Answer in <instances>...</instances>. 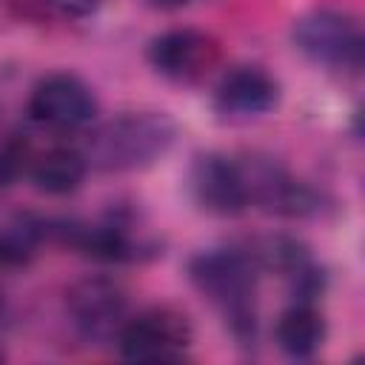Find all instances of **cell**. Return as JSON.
<instances>
[{
    "instance_id": "cell-1",
    "label": "cell",
    "mask_w": 365,
    "mask_h": 365,
    "mask_svg": "<svg viewBox=\"0 0 365 365\" xmlns=\"http://www.w3.org/2000/svg\"><path fill=\"white\" fill-rule=\"evenodd\" d=\"M177 140V123L165 111H125L86 137L80 154L88 168L106 174L140 171L168 154Z\"/></svg>"
},
{
    "instance_id": "cell-2",
    "label": "cell",
    "mask_w": 365,
    "mask_h": 365,
    "mask_svg": "<svg viewBox=\"0 0 365 365\" xmlns=\"http://www.w3.org/2000/svg\"><path fill=\"white\" fill-rule=\"evenodd\" d=\"M257 277L259 268L245 248H208L188 259L191 285L225 317V325L242 345L257 334Z\"/></svg>"
},
{
    "instance_id": "cell-3",
    "label": "cell",
    "mask_w": 365,
    "mask_h": 365,
    "mask_svg": "<svg viewBox=\"0 0 365 365\" xmlns=\"http://www.w3.org/2000/svg\"><path fill=\"white\" fill-rule=\"evenodd\" d=\"M294 46L311 63L356 74L362 68L359 23L336 9H314L294 23Z\"/></svg>"
},
{
    "instance_id": "cell-4",
    "label": "cell",
    "mask_w": 365,
    "mask_h": 365,
    "mask_svg": "<svg viewBox=\"0 0 365 365\" xmlns=\"http://www.w3.org/2000/svg\"><path fill=\"white\" fill-rule=\"evenodd\" d=\"M237 165L242 174L248 202L259 205L268 214L297 220V217H317L325 208L322 194H317L302 180L291 177L274 157L245 154L242 160H237Z\"/></svg>"
},
{
    "instance_id": "cell-5",
    "label": "cell",
    "mask_w": 365,
    "mask_h": 365,
    "mask_svg": "<svg viewBox=\"0 0 365 365\" xmlns=\"http://www.w3.org/2000/svg\"><path fill=\"white\" fill-rule=\"evenodd\" d=\"M191 325L185 314L157 305L131 319L117 334V348L131 362H174L191 348Z\"/></svg>"
},
{
    "instance_id": "cell-6",
    "label": "cell",
    "mask_w": 365,
    "mask_h": 365,
    "mask_svg": "<svg viewBox=\"0 0 365 365\" xmlns=\"http://www.w3.org/2000/svg\"><path fill=\"white\" fill-rule=\"evenodd\" d=\"M66 308L83 339L117 342V334L128 319V294L111 277H83L68 288Z\"/></svg>"
},
{
    "instance_id": "cell-7",
    "label": "cell",
    "mask_w": 365,
    "mask_h": 365,
    "mask_svg": "<svg viewBox=\"0 0 365 365\" xmlns=\"http://www.w3.org/2000/svg\"><path fill=\"white\" fill-rule=\"evenodd\" d=\"M29 114L34 123L46 128L77 131L97 117V100L94 91L77 74L57 71L34 86L29 97Z\"/></svg>"
},
{
    "instance_id": "cell-8",
    "label": "cell",
    "mask_w": 365,
    "mask_h": 365,
    "mask_svg": "<svg viewBox=\"0 0 365 365\" xmlns=\"http://www.w3.org/2000/svg\"><path fill=\"white\" fill-rule=\"evenodd\" d=\"M151 68L174 83H194L205 77L220 60V43L200 29H168L151 37L145 51Z\"/></svg>"
},
{
    "instance_id": "cell-9",
    "label": "cell",
    "mask_w": 365,
    "mask_h": 365,
    "mask_svg": "<svg viewBox=\"0 0 365 365\" xmlns=\"http://www.w3.org/2000/svg\"><path fill=\"white\" fill-rule=\"evenodd\" d=\"M188 188L194 202L214 217H234L248 205L242 174L234 157L200 154L188 171Z\"/></svg>"
},
{
    "instance_id": "cell-10",
    "label": "cell",
    "mask_w": 365,
    "mask_h": 365,
    "mask_svg": "<svg viewBox=\"0 0 365 365\" xmlns=\"http://www.w3.org/2000/svg\"><path fill=\"white\" fill-rule=\"evenodd\" d=\"M214 103L231 117H259L279 103V83L259 66H237L217 83Z\"/></svg>"
},
{
    "instance_id": "cell-11",
    "label": "cell",
    "mask_w": 365,
    "mask_h": 365,
    "mask_svg": "<svg viewBox=\"0 0 365 365\" xmlns=\"http://www.w3.org/2000/svg\"><path fill=\"white\" fill-rule=\"evenodd\" d=\"M274 339L285 356L308 359L325 342V319L314 308V302H294L279 314L274 325Z\"/></svg>"
},
{
    "instance_id": "cell-12",
    "label": "cell",
    "mask_w": 365,
    "mask_h": 365,
    "mask_svg": "<svg viewBox=\"0 0 365 365\" xmlns=\"http://www.w3.org/2000/svg\"><path fill=\"white\" fill-rule=\"evenodd\" d=\"M86 171L88 165L80 148H66V145H57L31 157V165H29V177L34 188L48 197H66L77 191L80 182L86 180Z\"/></svg>"
},
{
    "instance_id": "cell-13",
    "label": "cell",
    "mask_w": 365,
    "mask_h": 365,
    "mask_svg": "<svg viewBox=\"0 0 365 365\" xmlns=\"http://www.w3.org/2000/svg\"><path fill=\"white\" fill-rule=\"evenodd\" d=\"M254 259V265L259 271H271V274H279L285 282L294 279L297 274H302L305 268L314 265L311 259V251L294 240V237H285V234H268V237H259L254 240L248 248H245Z\"/></svg>"
},
{
    "instance_id": "cell-14",
    "label": "cell",
    "mask_w": 365,
    "mask_h": 365,
    "mask_svg": "<svg viewBox=\"0 0 365 365\" xmlns=\"http://www.w3.org/2000/svg\"><path fill=\"white\" fill-rule=\"evenodd\" d=\"M31 165V151L26 140L9 137L0 143V185H11Z\"/></svg>"
},
{
    "instance_id": "cell-15",
    "label": "cell",
    "mask_w": 365,
    "mask_h": 365,
    "mask_svg": "<svg viewBox=\"0 0 365 365\" xmlns=\"http://www.w3.org/2000/svg\"><path fill=\"white\" fill-rule=\"evenodd\" d=\"M54 11H60L63 17H86L91 11L100 9L103 0H46Z\"/></svg>"
},
{
    "instance_id": "cell-16",
    "label": "cell",
    "mask_w": 365,
    "mask_h": 365,
    "mask_svg": "<svg viewBox=\"0 0 365 365\" xmlns=\"http://www.w3.org/2000/svg\"><path fill=\"white\" fill-rule=\"evenodd\" d=\"M200 0H148V6L154 9H163V11H177V9H185V6H194Z\"/></svg>"
}]
</instances>
